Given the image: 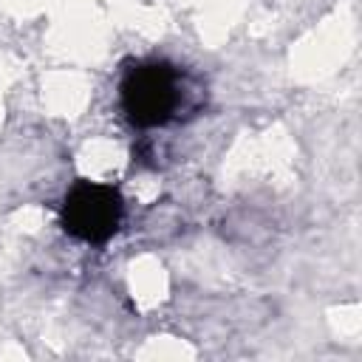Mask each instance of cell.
<instances>
[{
    "instance_id": "7a4b0ae2",
    "label": "cell",
    "mask_w": 362,
    "mask_h": 362,
    "mask_svg": "<svg viewBox=\"0 0 362 362\" xmlns=\"http://www.w3.org/2000/svg\"><path fill=\"white\" fill-rule=\"evenodd\" d=\"M124 221V198L116 187L99 181H76L59 204V226L68 238L102 246L107 243Z\"/></svg>"
},
{
    "instance_id": "6da1fadb",
    "label": "cell",
    "mask_w": 362,
    "mask_h": 362,
    "mask_svg": "<svg viewBox=\"0 0 362 362\" xmlns=\"http://www.w3.org/2000/svg\"><path fill=\"white\" fill-rule=\"evenodd\" d=\"M119 107L124 119L139 130L170 124L184 107L181 71L161 57L127 62L119 79Z\"/></svg>"
}]
</instances>
